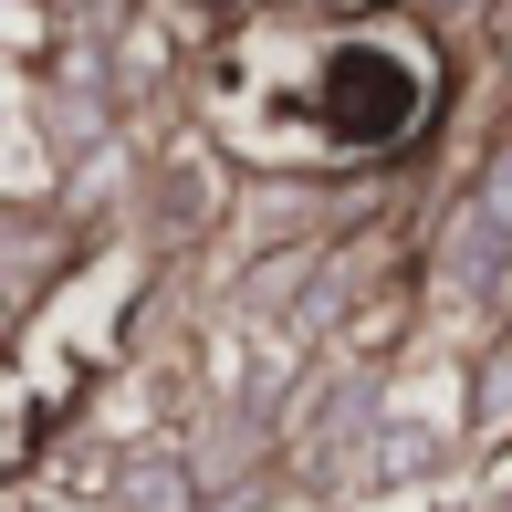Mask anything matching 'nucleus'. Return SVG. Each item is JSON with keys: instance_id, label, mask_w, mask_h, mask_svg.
<instances>
[{"instance_id": "nucleus-1", "label": "nucleus", "mask_w": 512, "mask_h": 512, "mask_svg": "<svg viewBox=\"0 0 512 512\" xmlns=\"http://www.w3.org/2000/svg\"><path fill=\"white\" fill-rule=\"evenodd\" d=\"M429 84H439V63H429V42H398V32H345L335 53L314 63V136L324 147H398L408 126H429Z\"/></svg>"}]
</instances>
